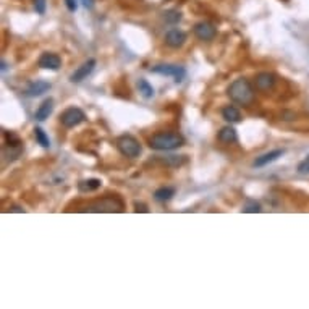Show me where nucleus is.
I'll return each instance as SVG.
<instances>
[{
    "instance_id": "obj_22",
    "label": "nucleus",
    "mask_w": 309,
    "mask_h": 309,
    "mask_svg": "<svg viewBox=\"0 0 309 309\" xmlns=\"http://www.w3.org/2000/svg\"><path fill=\"white\" fill-rule=\"evenodd\" d=\"M46 8H47L46 0H34V10H36V13H39V15H44Z\"/></svg>"
},
{
    "instance_id": "obj_21",
    "label": "nucleus",
    "mask_w": 309,
    "mask_h": 309,
    "mask_svg": "<svg viewBox=\"0 0 309 309\" xmlns=\"http://www.w3.org/2000/svg\"><path fill=\"white\" fill-rule=\"evenodd\" d=\"M182 20V13L180 12H176V10H170L166 13V22L170 23V24H175L178 23Z\"/></svg>"
},
{
    "instance_id": "obj_2",
    "label": "nucleus",
    "mask_w": 309,
    "mask_h": 309,
    "mask_svg": "<svg viewBox=\"0 0 309 309\" xmlns=\"http://www.w3.org/2000/svg\"><path fill=\"white\" fill-rule=\"evenodd\" d=\"M183 142L184 140L182 134L162 132V133L152 134V138L149 140V146L156 150H174V149L182 148Z\"/></svg>"
},
{
    "instance_id": "obj_12",
    "label": "nucleus",
    "mask_w": 309,
    "mask_h": 309,
    "mask_svg": "<svg viewBox=\"0 0 309 309\" xmlns=\"http://www.w3.org/2000/svg\"><path fill=\"white\" fill-rule=\"evenodd\" d=\"M284 156V149H276V150H270V152H267V154H262V156H259L256 157V160H254L252 166L254 167H266V166H269V164L272 162H276L278 157Z\"/></svg>"
},
{
    "instance_id": "obj_4",
    "label": "nucleus",
    "mask_w": 309,
    "mask_h": 309,
    "mask_svg": "<svg viewBox=\"0 0 309 309\" xmlns=\"http://www.w3.org/2000/svg\"><path fill=\"white\" fill-rule=\"evenodd\" d=\"M84 120H86V115L78 107H68L66 110H64L60 115L62 125H64L65 128H68V130L78 126L80 123H83Z\"/></svg>"
},
{
    "instance_id": "obj_26",
    "label": "nucleus",
    "mask_w": 309,
    "mask_h": 309,
    "mask_svg": "<svg viewBox=\"0 0 309 309\" xmlns=\"http://www.w3.org/2000/svg\"><path fill=\"white\" fill-rule=\"evenodd\" d=\"M243 210H244V212H250V214H254V212H260V210H262V209H260V206H259V204H256V202H254V204L246 206V208H244Z\"/></svg>"
},
{
    "instance_id": "obj_15",
    "label": "nucleus",
    "mask_w": 309,
    "mask_h": 309,
    "mask_svg": "<svg viewBox=\"0 0 309 309\" xmlns=\"http://www.w3.org/2000/svg\"><path fill=\"white\" fill-rule=\"evenodd\" d=\"M50 89V83H47V81H34V83L30 84L28 88V96H31V98H34V96H40L47 92Z\"/></svg>"
},
{
    "instance_id": "obj_25",
    "label": "nucleus",
    "mask_w": 309,
    "mask_h": 309,
    "mask_svg": "<svg viewBox=\"0 0 309 309\" xmlns=\"http://www.w3.org/2000/svg\"><path fill=\"white\" fill-rule=\"evenodd\" d=\"M298 172H300V174H309V156L306 157L303 162H300Z\"/></svg>"
},
{
    "instance_id": "obj_6",
    "label": "nucleus",
    "mask_w": 309,
    "mask_h": 309,
    "mask_svg": "<svg viewBox=\"0 0 309 309\" xmlns=\"http://www.w3.org/2000/svg\"><path fill=\"white\" fill-rule=\"evenodd\" d=\"M150 72L156 73V74H164V76H172L176 83H180V81H183L184 74H186V72H184L183 66H178V65H156L150 68Z\"/></svg>"
},
{
    "instance_id": "obj_28",
    "label": "nucleus",
    "mask_w": 309,
    "mask_h": 309,
    "mask_svg": "<svg viewBox=\"0 0 309 309\" xmlns=\"http://www.w3.org/2000/svg\"><path fill=\"white\" fill-rule=\"evenodd\" d=\"M134 210H136V212H149V208H148V206L144 204V202H138V201H136V202H134Z\"/></svg>"
},
{
    "instance_id": "obj_14",
    "label": "nucleus",
    "mask_w": 309,
    "mask_h": 309,
    "mask_svg": "<svg viewBox=\"0 0 309 309\" xmlns=\"http://www.w3.org/2000/svg\"><path fill=\"white\" fill-rule=\"evenodd\" d=\"M217 140L220 141V142H224V144H233V142L238 140L236 130L233 128V126H224L220 132H218Z\"/></svg>"
},
{
    "instance_id": "obj_17",
    "label": "nucleus",
    "mask_w": 309,
    "mask_h": 309,
    "mask_svg": "<svg viewBox=\"0 0 309 309\" xmlns=\"http://www.w3.org/2000/svg\"><path fill=\"white\" fill-rule=\"evenodd\" d=\"M222 116L226 120V122H230V123H238L240 120H242V114H240V110L236 107H233V106H226L224 107V110H222Z\"/></svg>"
},
{
    "instance_id": "obj_3",
    "label": "nucleus",
    "mask_w": 309,
    "mask_h": 309,
    "mask_svg": "<svg viewBox=\"0 0 309 309\" xmlns=\"http://www.w3.org/2000/svg\"><path fill=\"white\" fill-rule=\"evenodd\" d=\"M116 148H118L120 152L125 157H128V159H136V157H140L141 150H142L140 141L132 134L120 136V138L116 140Z\"/></svg>"
},
{
    "instance_id": "obj_10",
    "label": "nucleus",
    "mask_w": 309,
    "mask_h": 309,
    "mask_svg": "<svg viewBox=\"0 0 309 309\" xmlns=\"http://www.w3.org/2000/svg\"><path fill=\"white\" fill-rule=\"evenodd\" d=\"M94 66H96V60L94 58H89V60H86L83 65L81 66H78L76 68V72H74L72 76H70V81L72 83H80V81H83V80H86L89 74L92 73V70H94Z\"/></svg>"
},
{
    "instance_id": "obj_24",
    "label": "nucleus",
    "mask_w": 309,
    "mask_h": 309,
    "mask_svg": "<svg viewBox=\"0 0 309 309\" xmlns=\"http://www.w3.org/2000/svg\"><path fill=\"white\" fill-rule=\"evenodd\" d=\"M5 138H6V141H8V146H20V144H22V141H20L18 136L13 134V133L6 132V133H5Z\"/></svg>"
},
{
    "instance_id": "obj_23",
    "label": "nucleus",
    "mask_w": 309,
    "mask_h": 309,
    "mask_svg": "<svg viewBox=\"0 0 309 309\" xmlns=\"http://www.w3.org/2000/svg\"><path fill=\"white\" fill-rule=\"evenodd\" d=\"M167 164H170V166H182V164L184 162V156H170L167 157Z\"/></svg>"
},
{
    "instance_id": "obj_13",
    "label": "nucleus",
    "mask_w": 309,
    "mask_h": 309,
    "mask_svg": "<svg viewBox=\"0 0 309 309\" xmlns=\"http://www.w3.org/2000/svg\"><path fill=\"white\" fill-rule=\"evenodd\" d=\"M52 112H54V99L49 98V99H46L36 110V120L44 122V120L49 118Z\"/></svg>"
},
{
    "instance_id": "obj_29",
    "label": "nucleus",
    "mask_w": 309,
    "mask_h": 309,
    "mask_svg": "<svg viewBox=\"0 0 309 309\" xmlns=\"http://www.w3.org/2000/svg\"><path fill=\"white\" fill-rule=\"evenodd\" d=\"M81 2H83L86 8H92V5H94V0H81Z\"/></svg>"
},
{
    "instance_id": "obj_9",
    "label": "nucleus",
    "mask_w": 309,
    "mask_h": 309,
    "mask_svg": "<svg viewBox=\"0 0 309 309\" xmlns=\"http://www.w3.org/2000/svg\"><path fill=\"white\" fill-rule=\"evenodd\" d=\"M186 42V32L182 31V30H170L166 34V44L172 49H180V47Z\"/></svg>"
},
{
    "instance_id": "obj_5",
    "label": "nucleus",
    "mask_w": 309,
    "mask_h": 309,
    "mask_svg": "<svg viewBox=\"0 0 309 309\" xmlns=\"http://www.w3.org/2000/svg\"><path fill=\"white\" fill-rule=\"evenodd\" d=\"M84 210L88 212H122L123 204L115 198H104L100 201H96L92 206H89Z\"/></svg>"
},
{
    "instance_id": "obj_16",
    "label": "nucleus",
    "mask_w": 309,
    "mask_h": 309,
    "mask_svg": "<svg viewBox=\"0 0 309 309\" xmlns=\"http://www.w3.org/2000/svg\"><path fill=\"white\" fill-rule=\"evenodd\" d=\"M100 186H102V182L99 178H88V180L80 182L78 184L80 191H83V193H92V191L99 190Z\"/></svg>"
},
{
    "instance_id": "obj_19",
    "label": "nucleus",
    "mask_w": 309,
    "mask_h": 309,
    "mask_svg": "<svg viewBox=\"0 0 309 309\" xmlns=\"http://www.w3.org/2000/svg\"><path fill=\"white\" fill-rule=\"evenodd\" d=\"M138 89H140V92H141L146 99L152 98V96H154V88L148 83V80H142V78H141V80L138 81Z\"/></svg>"
},
{
    "instance_id": "obj_18",
    "label": "nucleus",
    "mask_w": 309,
    "mask_h": 309,
    "mask_svg": "<svg viewBox=\"0 0 309 309\" xmlns=\"http://www.w3.org/2000/svg\"><path fill=\"white\" fill-rule=\"evenodd\" d=\"M174 196H175V188H172V186H162V188H159L154 193L156 201H159V202L170 201V199L174 198Z\"/></svg>"
},
{
    "instance_id": "obj_1",
    "label": "nucleus",
    "mask_w": 309,
    "mask_h": 309,
    "mask_svg": "<svg viewBox=\"0 0 309 309\" xmlns=\"http://www.w3.org/2000/svg\"><path fill=\"white\" fill-rule=\"evenodd\" d=\"M226 96L238 106L250 107L254 102V89L246 78H238L226 89Z\"/></svg>"
},
{
    "instance_id": "obj_7",
    "label": "nucleus",
    "mask_w": 309,
    "mask_h": 309,
    "mask_svg": "<svg viewBox=\"0 0 309 309\" xmlns=\"http://www.w3.org/2000/svg\"><path fill=\"white\" fill-rule=\"evenodd\" d=\"M193 31L196 34V38L201 39V40H212V39L216 38V34H217L216 26L212 24V23H209V22H199V23H196Z\"/></svg>"
},
{
    "instance_id": "obj_11",
    "label": "nucleus",
    "mask_w": 309,
    "mask_h": 309,
    "mask_svg": "<svg viewBox=\"0 0 309 309\" xmlns=\"http://www.w3.org/2000/svg\"><path fill=\"white\" fill-rule=\"evenodd\" d=\"M276 84V74L269 73V72H262V73H258L256 78H254V86L259 91H269V89L274 88Z\"/></svg>"
},
{
    "instance_id": "obj_30",
    "label": "nucleus",
    "mask_w": 309,
    "mask_h": 309,
    "mask_svg": "<svg viewBox=\"0 0 309 309\" xmlns=\"http://www.w3.org/2000/svg\"><path fill=\"white\" fill-rule=\"evenodd\" d=\"M10 210H12V212H23V209H22V208H16V206H15V208H12Z\"/></svg>"
},
{
    "instance_id": "obj_8",
    "label": "nucleus",
    "mask_w": 309,
    "mask_h": 309,
    "mask_svg": "<svg viewBox=\"0 0 309 309\" xmlns=\"http://www.w3.org/2000/svg\"><path fill=\"white\" fill-rule=\"evenodd\" d=\"M38 65L44 70H52L56 72L62 66V58L57 56V54H52V52H44L42 56L39 57L38 60Z\"/></svg>"
},
{
    "instance_id": "obj_27",
    "label": "nucleus",
    "mask_w": 309,
    "mask_h": 309,
    "mask_svg": "<svg viewBox=\"0 0 309 309\" xmlns=\"http://www.w3.org/2000/svg\"><path fill=\"white\" fill-rule=\"evenodd\" d=\"M65 4H66V8L70 10L72 13H74L78 10V2L76 0H65Z\"/></svg>"
},
{
    "instance_id": "obj_20",
    "label": "nucleus",
    "mask_w": 309,
    "mask_h": 309,
    "mask_svg": "<svg viewBox=\"0 0 309 309\" xmlns=\"http://www.w3.org/2000/svg\"><path fill=\"white\" fill-rule=\"evenodd\" d=\"M34 136H36V141H38L42 148H49V146H50L49 136L46 134V132H44L42 128H39V126L34 128Z\"/></svg>"
}]
</instances>
